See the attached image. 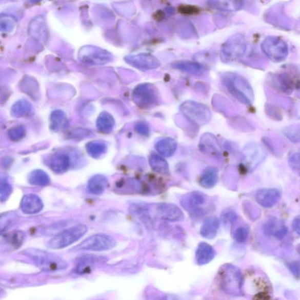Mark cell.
<instances>
[{
  "label": "cell",
  "instance_id": "6da1fadb",
  "mask_svg": "<svg viewBox=\"0 0 300 300\" xmlns=\"http://www.w3.org/2000/svg\"><path fill=\"white\" fill-rule=\"evenodd\" d=\"M221 79L228 92L241 104L245 105L253 104V89L244 76L236 73L226 72L222 75Z\"/></svg>",
  "mask_w": 300,
  "mask_h": 300
},
{
  "label": "cell",
  "instance_id": "7a4b0ae2",
  "mask_svg": "<svg viewBox=\"0 0 300 300\" xmlns=\"http://www.w3.org/2000/svg\"><path fill=\"white\" fill-rule=\"evenodd\" d=\"M137 217L147 219L154 217L156 219L172 223L182 222L184 219V215L181 209L174 204L168 203H142L139 208Z\"/></svg>",
  "mask_w": 300,
  "mask_h": 300
},
{
  "label": "cell",
  "instance_id": "3957f363",
  "mask_svg": "<svg viewBox=\"0 0 300 300\" xmlns=\"http://www.w3.org/2000/svg\"><path fill=\"white\" fill-rule=\"evenodd\" d=\"M25 255L30 257L35 265L47 272L63 270L68 265L61 257L54 254L37 249H28L23 252Z\"/></svg>",
  "mask_w": 300,
  "mask_h": 300
},
{
  "label": "cell",
  "instance_id": "277c9868",
  "mask_svg": "<svg viewBox=\"0 0 300 300\" xmlns=\"http://www.w3.org/2000/svg\"><path fill=\"white\" fill-rule=\"evenodd\" d=\"M181 204L194 217L206 215L211 209V204L208 197L199 191L192 192L184 195L181 199Z\"/></svg>",
  "mask_w": 300,
  "mask_h": 300
},
{
  "label": "cell",
  "instance_id": "5b68a950",
  "mask_svg": "<svg viewBox=\"0 0 300 300\" xmlns=\"http://www.w3.org/2000/svg\"><path fill=\"white\" fill-rule=\"evenodd\" d=\"M261 48L265 55L274 63L285 61L289 55L288 45L280 37H266L262 41Z\"/></svg>",
  "mask_w": 300,
  "mask_h": 300
},
{
  "label": "cell",
  "instance_id": "8992f818",
  "mask_svg": "<svg viewBox=\"0 0 300 300\" xmlns=\"http://www.w3.org/2000/svg\"><path fill=\"white\" fill-rule=\"evenodd\" d=\"M133 101L139 108L149 110L157 106L159 101L158 90L151 84L139 85L134 90Z\"/></svg>",
  "mask_w": 300,
  "mask_h": 300
},
{
  "label": "cell",
  "instance_id": "52a82bcc",
  "mask_svg": "<svg viewBox=\"0 0 300 300\" xmlns=\"http://www.w3.org/2000/svg\"><path fill=\"white\" fill-rule=\"evenodd\" d=\"M88 231L84 225L75 226L65 230L49 241L47 246L52 249H61L68 247L79 241Z\"/></svg>",
  "mask_w": 300,
  "mask_h": 300
},
{
  "label": "cell",
  "instance_id": "ba28073f",
  "mask_svg": "<svg viewBox=\"0 0 300 300\" xmlns=\"http://www.w3.org/2000/svg\"><path fill=\"white\" fill-rule=\"evenodd\" d=\"M181 112L192 122L204 125L211 121V112L207 106L194 101H186L180 106Z\"/></svg>",
  "mask_w": 300,
  "mask_h": 300
},
{
  "label": "cell",
  "instance_id": "9c48e42d",
  "mask_svg": "<svg viewBox=\"0 0 300 300\" xmlns=\"http://www.w3.org/2000/svg\"><path fill=\"white\" fill-rule=\"evenodd\" d=\"M246 42L242 34L231 37L222 47L221 57L225 63H232L243 56L246 51Z\"/></svg>",
  "mask_w": 300,
  "mask_h": 300
},
{
  "label": "cell",
  "instance_id": "30bf717a",
  "mask_svg": "<svg viewBox=\"0 0 300 300\" xmlns=\"http://www.w3.org/2000/svg\"><path fill=\"white\" fill-rule=\"evenodd\" d=\"M116 245L114 238L106 234H96L81 242L72 250L73 251H105L112 249Z\"/></svg>",
  "mask_w": 300,
  "mask_h": 300
},
{
  "label": "cell",
  "instance_id": "8fae6325",
  "mask_svg": "<svg viewBox=\"0 0 300 300\" xmlns=\"http://www.w3.org/2000/svg\"><path fill=\"white\" fill-rule=\"evenodd\" d=\"M125 59L127 63L142 71L157 69L161 65L157 57L147 53L128 56Z\"/></svg>",
  "mask_w": 300,
  "mask_h": 300
},
{
  "label": "cell",
  "instance_id": "7c38bea8",
  "mask_svg": "<svg viewBox=\"0 0 300 300\" xmlns=\"http://www.w3.org/2000/svg\"><path fill=\"white\" fill-rule=\"evenodd\" d=\"M255 199L261 206L265 208H270L280 201L281 194L276 189H261L256 193Z\"/></svg>",
  "mask_w": 300,
  "mask_h": 300
},
{
  "label": "cell",
  "instance_id": "4fadbf2b",
  "mask_svg": "<svg viewBox=\"0 0 300 300\" xmlns=\"http://www.w3.org/2000/svg\"><path fill=\"white\" fill-rule=\"evenodd\" d=\"M199 149L203 153L219 158L221 156V147L214 135L206 133L203 135L199 144Z\"/></svg>",
  "mask_w": 300,
  "mask_h": 300
},
{
  "label": "cell",
  "instance_id": "5bb4252c",
  "mask_svg": "<svg viewBox=\"0 0 300 300\" xmlns=\"http://www.w3.org/2000/svg\"><path fill=\"white\" fill-rule=\"evenodd\" d=\"M225 275V286L232 294H240L242 286V276L239 269L235 267H229Z\"/></svg>",
  "mask_w": 300,
  "mask_h": 300
},
{
  "label": "cell",
  "instance_id": "9a60e30c",
  "mask_svg": "<svg viewBox=\"0 0 300 300\" xmlns=\"http://www.w3.org/2000/svg\"><path fill=\"white\" fill-rule=\"evenodd\" d=\"M263 232L266 236H274L281 240L287 235V228L281 221L273 218L268 221L264 225Z\"/></svg>",
  "mask_w": 300,
  "mask_h": 300
},
{
  "label": "cell",
  "instance_id": "2e32d148",
  "mask_svg": "<svg viewBox=\"0 0 300 300\" xmlns=\"http://www.w3.org/2000/svg\"><path fill=\"white\" fill-rule=\"evenodd\" d=\"M44 207L42 200L35 194L25 195L21 202V209L26 214H35L42 210Z\"/></svg>",
  "mask_w": 300,
  "mask_h": 300
},
{
  "label": "cell",
  "instance_id": "e0dca14e",
  "mask_svg": "<svg viewBox=\"0 0 300 300\" xmlns=\"http://www.w3.org/2000/svg\"><path fill=\"white\" fill-rule=\"evenodd\" d=\"M172 67L184 72L196 76H203L207 70L202 64L194 61H178L172 64Z\"/></svg>",
  "mask_w": 300,
  "mask_h": 300
},
{
  "label": "cell",
  "instance_id": "ac0fdd59",
  "mask_svg": "<svg viewBox=\"0 0 300 300\" xmlns=\"http://www.w3.org/2000/svg\"><path fill=\"white\" fill-rule=\"evenodd\" d=\"M49 166L55 173L64 174L71 166V159L65 153H56L52 156Z\"/></svg>",
  "mask_w": 300,
  "mask_h": 300
},
{
  "label": "cell",
  "instance_id": "d6986e66",
  "mask_svg": "<svg viewBox=\"0 0 300 300\" xmlns=\"http://www.w3.org/2000/svg\"><path fill=\"white\" fill-rule=\"evenodd\" d=\"M215 256V251L211 245L205 242L199 244L196 249L195 258L199 265L208 264Z\"/></svg>",
  "mask_w": 300,
  "mask_h": 300
},
{
  "label": "cell",
  "instance_id": "ffe728a7",
  "mask_svg": "<svg viewBox=\"0 0 300 300\" xmlns=\"http://www.w3.org/2000/svg\"><path fill=\"white\" fill-rule=\"evenodd\" d=\"M218 182V170L212 167L205 168L201 174L199 183L200 186L205 189L214 187Z\"/></svg>",
  "mask_w": 300,
  "mask_h": 300
},
{
  "label": "cell",
  "instance_id": "44dd1931",
  "mask_svg": "<svg viewBox=\"0 0 300 300\" xmlns=\"http://www.w3.org/2000/svg\"><path fill=\"white\" fill-rule=\"evenodd\" d=\"M155 147L158 153L166 157H170L177 149V143L171 138H164L155 143Z\"/></svg>",
  "mask_w": 300,
  "mask_h": 300
},
{
  "label": "cell",
  "instance_id": "7402d4cb",
  "mask_svg": "<svg viewBox=\"0 0 300 300\" xmlns=\"http://www.w3.org/2000/svg\"><path fill=\"white\" fill-rule=\"evenodd\" d=\"M219 221L216 217H209L205 221L201 228V236L208 239H212L217 235L219 228Z\"/></svg>",
  "mask_w": 300,
  "mask_h": 300
},
{
  "label": "cell",
  "instance_id": "603a6c76",
  "mask_svg": "<svg viewBox=\"0 0 300 300\" xmlns=\"http://www.w3.org/2000/svg\"><path fill=\"white\" fill-rule=\"evenodd\" d=\"M108 186V180L106 176L102 175H96L92 176L89 180L88 190L92 194L101 195L104 193Z\"/></svg>",
  "mask_w": 300,
  "mask_h": 300
},
{
  "label": "cell",
  "instance_id": "cb8c5ba5",
  "mask_svg": "<svg viewBox=\"0 0 300 300\" xmlns=\"http://www.w3.org/2000/svg\"><path fill=\"white\" fill-rule=\"evenodd\" d=\"M273 85L282 92L290 94L294 90V84L292 79L287 74H278L273 78Z\"/></svg>",
  "mask_w": 300,
  "mask_h": 300
},
{
  "label": "cell",
  "instance_id": "d4e9b609",
  "mask_svg": "<svg viewBox=\"0 0 300 300\" xmlns=\"http://www.w3.org/2000/svg\"><path fill=\"white\" fill-rule=\"evenodd\" d=\"M149 162L152 170L155 172L163 175L169 174V166L166 160L161 156L155 153H152L149 157Z\"/></svg>",
  "mask_w": 300,
  "mask_h": 300
},
{
  "label": "cell",
  "instance_id": "484cf974",
  "mask_svg": "<svg viewBox=\"0 0 300 300\" xmlns=\"http://www.w3.org/2000/svg\"><path fill=\"white\" fill-rule=\"evenodd\" d=\"M108 150L106 144L101 141H93L86 145V151L93 158H98L104 155Z\"/></svg>",
  "mask_w": 300,
  "mask_h": 300
},
{
  "label": "cell",
  "instance_id": "4316f807",
  "mask_svg": "<svg viewBox=\"0 0 300 300\" xmlns=\"http://www.w3.org/2000/svg\"><path fill=\"white\" fill-rule=\"evenodd\" d=\"M28 182L32 186L43 187L48 186L50 183V178L44 171L36 170L29 175Z\"/></svg>",
  "mask_w": 300,
  "mask_h": 300
},
{
  "label": "cell",
  "instance_id": "83f0119b",
  "mask_svg": "<svg viewBox=\"0 0 300 300\" xmlns=\"http://www.w3.org/2000/svg\"><path fill=\"white\" fill-rule=\"evenodd\" d=\"M114 121L113 118L108 113H103L98 118L97 127L101 132L108 133L113 129Z\"/></svg>",
  "mask_w": 300,
  "mask_h": 300
},
{
  "label": "cell",
  "instance_id": "f1b7e54d",
  "mask_svg": "<svg viewBox=\"0 0 300 300\" xmlns=\"http://www.w3.org/2000/svg\"><path fill=\"white\" fill-rule=\"evenodd\" d=\"M66 125L64 114L61 112H53L51 118V128L55 131L63 129Z\"/></svg>",
  "mask_w": 300,
  "mask_h": 300
},
{
  "label": "cell",
  "instance_id": "f546056e",
  "mask_svg": "<svg viewBox=\"0 0 300 300\" xmlns=\"http://www.w3.org/2000/svg\"><path fill=\"white\" fill-rule=\"evenodd\" d=\"M284 133L291 142L300 143V124L292 125L286 127Z\"/></svg>",
  "mask_w": 300,
  "mask_h": 300
},
{
  "label": "cell",
  "instance_id": "4dcf8cb0",
  "mask_svg": "<svg viewBox=\"0 0 300 300\" xmlns=\"http://www.w3.org/2000/svg\"><path fill=\"white\" fill-rule=\"evenodd\" d=\"M25 233L21 231L11 232L6 237L8 244L14 248H18L22 245L25 239Z\"/></svg>",
  "mask_w": 300,
  "mask_h": 300
},
{
  "label": "cell",
  "instance_id": "1f68e13d",
  "mask_svg": "<svg viewBox=\"0 0 300 300\" xmlns=\"http://www.w3.org/2000/svg\"><path fill=\"white\" fill-rule=\"evenodd\" d=\"M12 191L11 184L8 182L6 178H2L0 183V200L2 202H5L10 196Z\"/></svg>",
  "mask_w": 300,
  "mask_h": 300
},
{
  "label": "cell",
  "instance_id": "d6a6232c",
  "mask_svg": "<svg viewBox=\"0 0 300 300\" xmlns=\"http://www.w3.org/2000/svg\"><path fill=\"white\" fill-rule=\"evenodd\" d=\"M249 231L248 228L239 227L235 230L233 233L234 239L239 243H244L248 239Z\"/></svg>",
  "mask_w": 300,
  "mask_h": 300
},
{
  "label": "cell",
  "instance_id": "836d02e7",
  "mask_svg": "<svg viewBox=\"0 0 300 300\" xmlns=\"http://www.w3.org/2000/svg\"><path fill=\"white\" fill-rule=\"evenodd\" d=\"M8 134H9V137L11 141L18 142L24 138L25 134H26V131H25L24 127L18 126L11 129Z\"/></svg>",
  "mask_w": 300,
  "mask_h": 300
},
{
  "label": "cell",
  "instance_id": "e575fe53",
  "mask_svg": "<svg viewBox=\"0 0 300 300\" xmlns=\"http://www.w3.org/2000/svg\"><path fill=\"white\" fill-rule=\"evenodd\" d=\"M16 219V215L13 213H7V214L2 215L1 216V231L6 230L7 227L13 223Z\"/></svg>",
  "mask_w": 300,
  "mask_h": 300
},
{
  "label": "cell",
  "instance_id": "d590c367",
  "mask_svg": "<svg viewBox=\"0 0 300 300\" xmlns=\"http://www.w3.org/2000/svg\"><path fill=\"white\" fill-rule=\"evenodd\" d=\"M14 114L15 116L20 117L29 112V104L28 103L19 102L14 107Z\"/></svg>",
  "mask_w": 300,
  "mask_h": 300
},
{
  "label": "cell",
  "instance_id": "8d00e7d4",
  "mask_svg": "<svg viewBox=\"0 0 300 300\" xmlns=\"http://www.w3.org/2000/svg\"><path fill=\"white\" fill-rule=\"evenodd\" d=\"M135 130L144 136H147L150 133L149 126L145 122L137 123L136 125L135 126Z\"/></svg>",
  "mask_w": 300,
  "mask_h": 300
},
{
  "label": "cell",
  "instance_id": "74e56055",
  "mask_svg": "<svg viewBox=\"0 0 300 300\" xmlns=\"http://www.w3.org/2000/svg\"><path fill=\"white\" fill-rule=\"evenodd\" d=\"M237 219V215L232 211H227L223 213V220L225 224H233Z\"/></svg>",
  "mask_w": 300,
  "mask_h": 300
},
{
  "label": "cell",
  "instance_id": "f35d334b",
  "mask_svg": "<svg viewBox=\"0 0 300 300\" xmlns=\"http://www.w3.org/2000/svg\"><path fill=\"white\" fill-rule=\"evenodd\" d=\"M180 12L187 15H192L197 13L198 9L195 7L191 6H182L179 7L178 9Z\"/></svg>",
  "mask_w": 300,
  "mask_h": 300
},
{
  "label": "cell",
  "instance_id": "ab89813d",
  "mask_svg": "<svg viewBox=\"0 0 300 300\" xmlns=\"http://www.w3.org/2000/svg\"><path fill=\"white\" fill-rule=\"evenodd\" d=\"M288 267L295 277L299 278L300 277V266L298 263H291Z\"/></svg>",
  "mask_w": 300,
  "mask_h": 300
},
{
  "label": "cell",
  "instance_id": "60d3db41",
  "mask_svg": "<svg viewBox=\"0 0 300 300\" xmlns=\"http://www.w3.org/2000/svg\"><path fill=\"white\" fill-rule=\"evenodd\" d=\"M289 163L295 168H300V152L291 155L289 158Z\"/></svg>",
  "mask_w": 300,
  "mask_h": 300
},
{
  "label": "cell",
  "instance_id": "b9f144b4",
  "mask_svg": "<svg viewBox=\"0 0 300 300\" xmlns=\"http://www.w3.org/2000/svg\"><path fill=\"white\" fill-rule=\"evenodd\" d=\"M92 52L90 53V55L89 56H88L90 57L89 62H92V63H94V62H96V58L98 59V60H99L101 62H102L101 58V57H104L102 55V53H104V52L94 50L93 48L92 49Z\"/></svg>",
  "mask_w": 300,
  "mask_h": 300
},
{
  "label": "cell",
  "instance_id": "7bdbcfd3",
  "mask_svg": "<svg viewBox=\"0 0 300 300\" xmlns=\"http://www.w3.org/2000/svg\"><path fill=\"white\" fill-rule=\"evenodd\" d=\"M293 228L294 231L300 236V215L295 217L293 222Z\"/></svg>",
  "mask_w": 300,
  "mask_h": 300
},
{
  "label": "cell",
  "instance_id": "ee69618b",
  "mask_svg": "<svg viewBox=\"0 0 300 300\" xmlns=\"http://www.w3.org/2000/svg\"><path fill=\"white\" fill-rule=\"evenodd\" d=\"M297 250L299 255L300 256V244L297 246Z\"/></svg>",
  "mask_w": 300,
  "mask_h": 300
}]
</instances>
